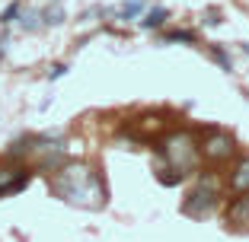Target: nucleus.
Segmentation results:
<instances>
[{
  "label": "nucleus",
  "mask_w": 249,
  "mask_h": 242,
  "mask_svg": "<svg viewBox=\"0 0 249 242\" xmlns=\"http://www.w3.org/2000/svg\"><path fill=\"white\" fill-rule=\"evenodd\" d=\"M29 185V172L26 169H0V198L16 194Z\"/></svg>",
  "instance_id": "obj_4"
},
{
  "label": "nucleus",
  "mask_w": 249,
  "mask_h": 242,
  "mask_svg": "<svg viewBox=\"0 0 249 242\" xmlns=\"http://www.w3.org/2000/svg\"><path fill=\"white\" fill-rule=\"evenodd\" d=\"M163 153H166L169 172L185 176V172L195 166V147H192V137H189V134H173V137L163 144Z\"/></svg>",
  "instance_id": "obj_2"
},
{
  "label": "nucleus",
  "mask_w": 249,
  "mask_h": 242,
  "mask_svg": "<svg viewBox=\"0 0 249 242\" xmlns=\"http://www.w3.org/2000/svg\"><path fill=\"white\" fill-rule=\"evenodd\" d=\"M214 204H217V182H214V176H205L201 182H198V188L192 191V201L182 207V210L192 213V217H205Z\"/></svg>",
  "instance_id": "obj_3"
},
{
  "label": "nucleus",
  "mask_w": 249,
  "mask_h": 242,
  "mask_svg": "<svg viewBox=\"0 0 249 242\" xmlns=\"http://www.w3.org/2000/svg\"><path fill=\"white\" fill-rule=\"evenodd\" d=\"M64 70H67V67H64V64H58V67H52V77H54V80H58V77H61V74H64Z\"/></svg>",
  "instance_id": "obj_13"
},
{
  "label": "nucleus",
  "mask_w": 249,
  "mask_h": 242,
  "mask_svg": "<svg viewBox=\"0 0 249 242\" xmlns=\"http://www.w3.org/2000/svg\"><path fill=\"white\" fill-rule=\"evenodd\" d=\"M58 191H61V198H67L71 204H80V207H99L106 198L103 182L87 166H67L58 176Z\"/></svg>",
  "instance_id": "obj_1"
},
{
  "label": "nucleus",
  "mask_w": 249,
  "mask_h": 242,
  "mask_svg": "<svg viewBox=\"0 0 249 242\" xmlns=\"http://www.w3.org/2000/svg\"><path fill=\"white\" fill-rule=\"evenodd\" d=\"M61 19H64V13H61V7H52V10H45V22H48V26H58Z\"/></svg>",
  "instance_id": "obj_10"
},
{
  "label": "nucleus",
  "mask_w": 249,
  "mask_h": 242,
  "mask_svg": "<svg viewBox=\"0 0 249 242\" xmlns=\"http://www.w3.org/2000/svg\"><path fill=\"white\" fill-rule=\"evenodd\" d=\"M230 217H233V220L236 223H249V194H246V198H243V201H236V204L233 207H230Z\"/></svg>",
  "instance_id": "obj_7"
},
{
  "label": "nucleus",
  "mask_w": 249,
  "mask_h": 242,
  "mask_svg": "<svg viewBox=\"0 0 249 242\" xmlns=\"http://www.w3.org/2000/svg\"><path fill=\"white\" fill-rule=\"evenodd\" d=\"M169 42H192V32H182V29H179V32H169Z\"/></svg>",
  "instance_id": "obj_12"
},
{
  "label": "nucleus",
  "mask_w": 249,
  "mask_h": 242,
  "mask_svg": "<svg viewBox=\"0 0 249 242\" xmlns=\"http://www.w3.org/2000/svg\"><path fill=\"white\" fill-rule=\"evenodd\" d=\"M246 51H249V45H246Z\"/></svg>",
  "instance_id": "obj_15"
},
{
  "label": "nucleus",
  "mask_w": 249,
  "mask_h": 242,
  "mask_svg": "<svg viewBox=\"0 0 249 242\" xmlns=\"http://www.w3.org/2000/svg\"><path fill=\"white\" fill-rule=\"evenodd\" d=\"M141 7H144V0H128V3L122 7V16H124V19H131V16L141 13Z\"/></svg>",
  "instance_id": "obj_9"
},
{
  "label": "nucleus",
  "mask_w": 249,
  "mask_h": 242,
  "mask_svg": "<svg viewBox=\"0 0 249 242\" xmlns=\"http://www.w3.org/2000/svg\"><path fill=\"white\" fill-rule=\"evenodd\" d=\"M233 188L236 191H249V156L236 166V172H233Z\"/></svg>",
  "instance_id": "obj_6"
},
{
  "label": "nucleus",
  "mask_w": 249,
  "mask_h": 242,
  "mask_svg": "<svg viewBox=\"0 0 249 242\" xmlns=\"http://www.w3.org/2000/svg\"><path fill=\"white\" fill-rule=\"evenodd\" d=\"M205 153L211 156V160H227L230 153H233V137L230 134H211L205 144Z\"/></svg>",
  "instance_id": "obj_5"
},
{
  "label": "nucleus",
  "mask_w": 249,
  "mask_h": 242,
  "mask_svg": "<svg viewBox=\"0 0 249 242\" xmlns=\"http://www.w3.org/2000/svg\"><path fill=\"white\" fill-rule=\"evenodd\" d=\"M0 61H3V42H0Z\"/></svg>",
  "instance_id": "obj_14"
},
{
  "label": "nucleus",
  "mask_w": 249,
  "mask_h": 242,
  "mask_svg": "<svg viewBox=\"0 0 249 242\" xmlns=\"http://www.w3.org/2000/svg\"><path fill=\"white\" fill-rule=\"evenodd\" d=\"M16 16H19V3H10V7L3 10V16H0V22H3V26H7V22H13Z\"/></svg>",
  "instance_id": "obj_11"
},
{
  "label": "nucleus",
  "mask_w": 249,
  "mask_h": 242,
  "mask_svg": "<svg viewBox=\"0 0 249 242\" xmlns=\"http://www.w3.org/2000/svg\"><path fill=\"white\" fill-rule=\"evenodd\" d=\"M163 19H166V10H163V7L150 10V13H147V19H144V29H157Z\"/></svg>",
  "instance_id": "obj_8"
}]
</instances>
